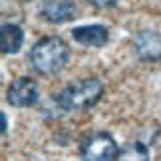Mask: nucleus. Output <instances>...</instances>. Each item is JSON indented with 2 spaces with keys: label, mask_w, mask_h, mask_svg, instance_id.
<instances>
[{
  "label": "nucleus",
  "mask_w": 161,
  "mask_h": 161,
  "mask_svg": "<svg viewBox=\"0 0 161 161\" xmlns=\"http://www.w3.org/2000/svg\"><path fill=\"white\" fill-rule=\"evenodd\" d=\"M103 96V84L97 78H84L66 86L54 96V103L62 111H80L94 108Z\"/></svg>",
  "instance_id": "nucleus-2"
},
{
  "label": "nucleus",
  "mask_w": 161,
  "mask_h": 161,
  "mask_svg": "<svg viewBox=\"0 0 161 161\" xmlns=\"http://www.w3.org/2000/svg\"><path fill=\"white\" fill-rule=\"evenodd\" d=\"M90 2L97 8H111V6L117 4V0H90Z\"/></svg>",
  "instance_id": "nucleus-10"
},
{
  "label": "nucleus",
  "mask_w": 161,
  "mask_h": 161,
  "mask_svg": "<svg viewBox=\"0 0 161 161\" xmlns=\"http://www.w3.org/2000/svg\"><path fill=\"white\" fill-rule=\"evenodd\" d=\"M72 38L82 46L88 48H102L108 44L109 32L102 24H86V26H78L72 30Z\"/></svg>",
  "instance_id": "nucleus-7"
},
{
  "label": "nucleus",
  "mask_w": 161,
  "mask_h": 161,
  "mask_svg": "<svg viewBox=\"0 0 161 161\" xmlns=\"http://www.w3.org/2000/svg\"><path fill=\"white\" fill-rule=\"evenodd\" d=\"M8 129V121H6V114H2V133H6Z\"/></svg>",
  "instance_id": "nucleus-11"
},
{
  "label": "nucleus",
  "mask_w": 161,
  "mask_h": 161,
  "mask_svg": "<svg viewBox=\"0 0 161 161\" xmlns=\"http://www.w3.org/2000/svg\"><path fill=\"white\" fill-rule=\"evenodd\" d=\"M6 100L14 108H32L40 100V88L32 78H16L6 90Z\"/></svg>",
  "instance_id": "nucleus-4"
},
{
  "label": "nucleus",
  "mask_w": 161,
  "mask_h": 161,
  "mask_svg": "<svg viewBox=\"0 0 161 161\" xmlns=\"http://www.w3.org/2000/svg\"><path fill=\"white\" fill-rule=\"evenodd\" d=\"M133 54L145 62L161 60V32L143 30L133 38Z\"/></svg>",
  "instance_id": "nucleus-5"
},
{
  "label": "nucleus",
  "mask_w": 161,
  "mask_h": 161,
  "mask_svg": "<svg viewBox=\"0 0 161 161\" xmlns=\"http://www.w3.org/2000/svg\"><path fill=\"white\" fill-rule=\"evenodd\" d=\"M115 161H151V155L145 143L133 141V143L125 145L123 149H119V155H117Z\"/></svg>",
  "instance_id": "nucleus-9"
},
{
  "label": "nucleus",
  "mask_w": 161,
  "mask_h": 161,
  "mask_svg": "<svg viewBox=\"0 0 161 161\" xmlns=\"http://www.w3.org/2000/svg\"><path fill=\"white\" fill-rule=\"evenodd\" d=\"M80 153L84 161H115L119 155V147L109 133L96 131L84 139Z\"/></svg>",
  "instance_id": "nucleus-3"
},
{
  "label": "nucleus",
  "mask_w": 161,
  "mask_h": 161,
  "mask_svg": "<svg viewBox=\"0 0 161 161\" xmlns=\"http://www.w3.org/2000/svg\"><path fill=\"white\" fill-rule=\"evenodd\" d=\"M24 44V32L18 24H2L0 28V46L2 54H18Z\"/></svg>",
  "instance_id": "nucleus-8"
},
{
  "label": "nucleus",
  "mask_w": 161,
  "mask_h": 161,
  "mask_svg": "<svg viewBox=\"0 0 161 161\" xmlns=\"http://www.w3.org/2000/svg\"><path fill=\"white\" fill-rule=\"evenodd\" d=\"M70 60V48L58 36H46L30 50V64L42 76H54L62 72Z\"/></svg>",
  "instance_id": "nucleus-1"
},
{
  "label": "nucleus",
  "mask_w": 161,
  "mask_h": 161,
  "mask_svg": "<svg viewBox=\"0 0 161 161\" xmlns=\"http://www.w3.org/2000/svg\"><path fill=\"white\" fill-rule=\"evenodd\" d=\"M40 14L50 24H64L76 18L78 6L74 0H44Z\"/></svg>",
  "instance_id": "nucleus-6"
}]
</instances>
